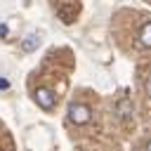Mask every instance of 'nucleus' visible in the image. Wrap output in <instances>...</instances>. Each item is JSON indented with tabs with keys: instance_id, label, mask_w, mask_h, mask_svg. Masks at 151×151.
Here are the masks:
<instances>
[{
	"instance_id": "6",
	"label": "nucleus",
	"mask_w": 151,
	"mask_h": 151,
	"mask_svg": "<svg viewBox=\"0 0 151 151\" xmlns=\"http://www.w3.org/2000/svg\"><path fill=\"white\" fill-rule=\"evenodd\" d=\"M144 90H146V97L151 99V73H149V76L144 78Z\"/></svg>"
},
{
	"instance_id": "3",
	"label": "nucleus",
	"mask_w": 151,
	"mask_h": 151,
	"mask_svg": "<svg viewBox=\"0 0 151 151\" xmlns=\"http://www.w3.org/2000/svg\"><path fill=\"white\" fill-rule=\"evenodd\" d=\"M54 94L50 92V90H45V87H40V90H35V104L40 106V109H45V111H52L54 109Z\"/></svg>"
},
{
	"instance_id": "5",
	"label": "nucleus",
	"mask_w": 151,
	"mask_h": 151,
	"mask_svg": "<svg viewBox=\"0 0 151 151\" xmlns=\"http://www.w3.org/2000/svg\"><path fill=\"white\" fill-rule=\"evenodd\" d=\"M116 111H118V113H120L123 118H127V116L132 113V104L127 101V97H123V99H120V101L116 104Z\"/></svg>"
},
{
	"instance_id": "7",
	"label": "nucleus",
	"mask_w": 151,
	"mask_h": 151,
	"mask_svg": "<svg viewBox=\"0 0 151 151\" xmlns=\"http://www.w3.org/2000/svg\"><path fill=\"white\" fill-rule=\"evenodd\" d=\"M0 87H2V90H7V87H9V83H7L5 78H0Z\"/></svg>"
},
{
	"instance_id": "2",
	"label": "nucleus",
	"mask_w": 151,
	"mask_h": 151,
	"mask_svg": "<svg viewBox=\"0 0 151 151\" xmlns=\"http://www.w3.org/2000/svg\"><path fill=\"white\" fill-rule=\"evenodd\" d=\"M68 120L76 123V125H85V123L90 120V109H87L85 104H73V106L68 109Z\"/></svg>"
},
{
	"instance_id": "1",
	"label": "nucleus",
	"mask_w": 151,
	"mask_h": 151,
	"mask_svg": "<svg viewBox=\"0 0 151 151\" xmlns=\"http://www.w3.org/2000/svg\"><path fill=\"white\" fill-rule=\"evenodd\" d=\"M132 17H134V19H132V24H134V31H132L134 45L149 50V47H151V17L137 14V12H132Z\"/></svg>"
},
{
	"instance_id": "8",
	"label": "nucleus",
	"mask_w": 151,
	"mask_h": 151,
	"mask_svg": "<svg viewBox=\"0 0 151 151\" xmlns=\"http://www.w3.org/2000/svg\"><path fill=\"white\" fill-rule=\"evenodd\" d=\"M146 151H151V139H149V144H146Z\"/></svg>"
},
{
	"instance_id": "4",
	"label": "nucleus",
	"mask_w": 151,
	"mask_h": 151,
	"mask_svg": "<svg viewBox=\"0 0 151 151\" xmlns=\"http://www.w3.org/2000/svg\"><path fill=\"white\" fill-rule=\"evenodd\" d=\"M38 42H40V40H38V35H35V33H31V35H26V38L21 40V50H24V52H33V50L38 47Z\"/></svg>"
}]
</instances>
